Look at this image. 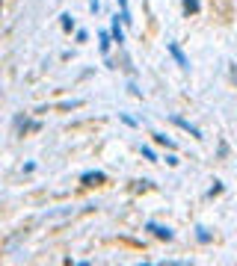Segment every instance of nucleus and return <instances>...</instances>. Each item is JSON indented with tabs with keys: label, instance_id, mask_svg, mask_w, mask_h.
<instances>
[{
	"label": "nucleus",
	"instance_id": "nucleus-1",
	"mask_svg": "<svg viewBox=\"0 0 237 266\" xmlns=\"http://www.w3.org/2000/svg\"><path fill=\"white\" fill-rule=\"evenodd\" d=\"M166 50H169V56L178 62V68L181 71H190V60H187V54L178 48V42H166Z\"/></svg>",
	"mask_w": 237,
	"mask_h": 266
},
{
	"label": "nucleus",
	"instance_id": "nucleus-2",
	"mask_svg": "<svg viewBox=\"0 0 237 266\" xmlns=\"http://www.w3.org/2000/svg\"><path fill=\"white\" fill-rule=\"evenodd\" d=\"M145 231H148V234H154L157 240H166V242H172V240H175L172 228H166V225H157V222H145Z\"/></svg>",
	"mask_w": 237,
	"mask_h": 266
},
{
	"label": "nucleus",
	"instance_id": "nucleus-3",
	"mask_svg": "<svg viewBox=\"0 0 237 266\" xmlns=\"http://www.w3.org/2000/svg\"><path fill=\"white\" fill-rule=\"evenodd\" d=\"M172 124H178L181 130H187V133H190V136H193V139H204V136H202V130H199V128H196L193 122H187V118H181V116H172Z\"/></svg>",
	"mask_w": 237,
	"mask_h": 266
},
{
	"label": "nucleus",
	"instance_id": "nucleus-4",
	"mask_svg": "<svg viewBox=\"0 0 237 266\" xmlns=\"http://www.w3.org/2000/svg\"><path fill=\"white\" fill-rule=\"evenodd\" d=\"M110 36H113V42H116L119 48H125V30H122V21H119V15L113 18V27H110Z\"/></svg>",
	"mask_w": 237,
	"mask_h": 266
},
{
	"label": "nucleus",
	"instance_id": "nucleus-5",
	"mask_svg": "<svg viewBox=\"0 0 237 266\" xmlns=\"http://www.w3.org/2000/svg\"><path fill=\"white\" fill-rule=\"evenodd\" d=\"M104 178H107V174H104L101 168H95V172H83V174H80V180H83L86 186H92V184H101Z\"/></svg>",
	"mask_w": 237,
	"mask_h": 266
},
{
	"label": "nucleus",
	"instance_id": "nucleus-6",
	"mask_svg": "<svg viewBox=\"0 0 237 266\" xmlns=\"http://www.w3.org/2000/svg\"><path fill=\"white\" fill-rule=\"evenodd\" d=\"M110 42H113V36H110V33H98V48H101L104 56L110 54Z\"/></svg>",
	"mask_w": 237,
	"mask_h": 266
},
{
	"label": "nucleus",
	"instance_id": "nucleus-7",
	"mask_svg": "<svg viewBox=\"0 0 237 266\" xmlns=\"http://www.w3.org/2000/svg\"><path fill=\"white\" fill-rule=\"evenodd\" d=\"M181 3H184V15H196V12L202 9L199 0H181Z\"/></svg>",
	"mask_w": 237,
	"mask_h": 266
},
{
	"label": "nucleus",
	"instance_id": "nucleus-8",
	"mask_svg": "<svg viewBox=\"0 0 237 266\" xmlns=\"http://www.w3.org/2000/svg\"><path fill=\"white\" fill-rule=\"evenodd\" d=\"M154 142H157V145H166V148L175 151V139H169L166 133H154Z\"/></svg>",
	"mask_w": 237,
	"mask_h": 266
},
{
	"label": "nucleus",
	"instance_id": "nucleus-9",
	"mask_svg": "<svg viewBox=\"0 0 237 266\" xmlns=\"http://www.w3.org/2000/svg\"><path fill=\"white\" fill-rule=\"evenodd\" d=\"M196 240H199L202 246H207V242H210V231H207L204 225H199V228H196Z\"/></svg>",
	"mask_w": 237,
	"mask_h": 266
},
{
	"label": "nucleus",
	"instance_id": "nucleus-10",
	"mask_svg": "<svg viewBox=\"0 0 237 266\" xmlns=\"http://www.w3.org/2000/svg\"><path fill=\"white\" fill-rule=\"evenodd\" d=\"M60 24H63V30H66V33H71V30H74V18H71L68 12H63V15H60Z\"/></svg>",
	"mask_w": 237,
	"mask_h": 266
},
{
	"label": "nucleus",
	"instance_id": "nucleus-11",
	"mask_svg": "<svg viewBox=\"0 0 237 266\" xmlns=\"http://www.w3.org/2000/svg\"><path fill=\"white\" fill-rule=\"evenodd\" d=\"M139 151H142V157H145L148 163H157V154H154V148H148V145H142Z\"/></svg>",
	"mask_w": 237,
	"mask_h": 266
},
{
	"label": "nucleus",
	"instance_id": "nucleus-12",
	"mask_svg": "<svg viewBox=\"0 0 237 266\" xmlns=\"http://www.w3.org/2000/svg\"><path fill=\"white\" fill-rule=\"evenodd\" d=\"M128 92H131V95H134V98H142V89H139V86H136L134 80H131V83H128Z\"/></svg>",
	"mask_w": 237,
	"mask_h": 266
},
{
	"label": "nucleus",
	"instance_id": "nucleus-13",
	"mask_svg": "<svg viewBox=\"0 0 237 266\" xmlns=\"http://www.w3.org/2000/svg\"><path fill=\"white\" fill-rule=\"evenodd\" d=\"M219 192H222V184H219V180H213V186H210V190H207V196H210V198H213V196H219Z\"/></svg>",
	"mask_w": 237,
	"mask_h": 266
},
{
	"label": "nucleus",
	"instance_id": "nucleus-14",
	"mask_svg": "<svg viewBox=\"0 0 237 266\" xmlns=\"http://www.w3.org/2000/svg\"><path fill=\"white\" fill-rule=\"evenodd\" d=\"M89 9H92V15H98L101 12V0H89Z\"/></svg>",
	"mask_w": 237,
	"mask_h": 266
},
{
	"label": "nucleus",
	"instance_id": "nucleus-15",
	"mask_svg": "<svg viewBox=\"0 0 237 266\" xmlns=\"http://www.w3.org/2000/svg\"><path fill=\"white\" fill-rule=\"evenodd\" d=\"M122 122H125V124H131V128H136V124H139V122H136V118H131V116H122Z\"/></svg>",
	"mask_w": 237,
	"mask_h": 266
},
{
	"label": "nucleus",
	"instance_id": "nucleus-16",
	"mask_svg": "<svg viewBox=\"0 0 237 266\" xmlns=\"http://www.w3.org/2000/svg\"><path fill=\"white\" fill-rule=\"evenodd\" d=\"M74 38H77V42H86V38H89V33H86V30H77V36H74Z\"/></svg>",
	"mask_w": 237,
	"mask_h": 266
},
{
	"label": "nucleus",
	"instance_id": "nucleus-17",
	"mask_svg": "<svg viewBox=\"0 0 237 266\" xmlns=\"http://www.w3.org/2000/svg\"><path fill=\"white\" fill-rule=\"evenodd\" d=\"M119 6H122V9H128V0H119Z\"/></svg>",
	"mask_w": 237,
	"mask_h": 266
}]
</instances>
